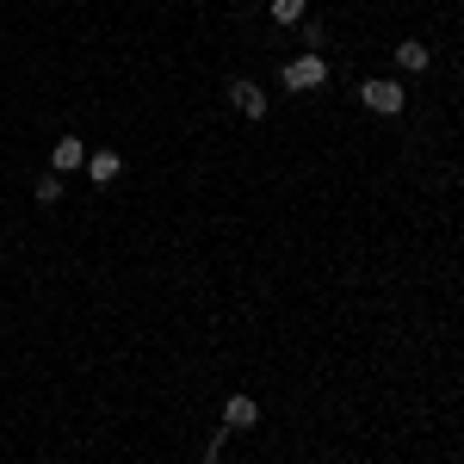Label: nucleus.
I'll return each instance as SVG.
<instances>
[{"instance_id":"nucleus-1","label":"nucleus","mask_w":464,"mask_h":464,"mask_svg":"<svg viewBox=\"0 0 464 464\" xmlns=\"http://www.w3.org/2000/svg\"><path fill=\"white\" fill-rule=\"evenodd\" d=\"M279 81H285L291 93H316V87H328V63L322 56H291L285 69H279Z\"/></svg>"},{"instance_id":"nucleus-2","label":"nucleus","mask_w":464,"mask_h":464,"mask_svg":"<svg viewBox=\"0 0 464 464\" xmlns=\"http://www.w3.org/2000/svg\"><path fill=\"white\" fill-rule=\"evenodd\" d=\"M359 100H365V106H372V111H384V118H396L409 93H402L396 81H365V87H359Z\"/></svg>"},{"instance_id":"nucleus-3","label":"nucleus","mask_w":464,"mask_h":464,"mask_svg":"<svg viewBox=\"0 0 464 464\" xmlns=\"http://www.w3.org/2000/svg\"><path fill=\"white\" fill-rule=\"evenodd\" d=\"M229 106L242 111V118H266V93L254 81H229Z\"/></svg>"},{"instance_id":"nucleus-4","label":"nucleus","mask_w":464,"mask_h":464,"mask_svg":"<svg viewBox=\"0 0 464 464\" xmlns=\"http://www.w3.org/2000/svg\"><path fill=\"white\" fill-rule=\"evenodd\" d=\"M118 174H124V155H118V149H93V155H87V179H93V186H111Z\"/></svg>"},{"instance_id":"nucleus-5","label":"nucleus","mask_w":464,"mask_h":464,"mask_svg":"<svg viewBox=\"0 0 464 464\" xmlns=\"http://www.w3.org/2000/svg\"><path fill=\"white\" fill-rule=\"evenodd\" d=\"M260 421V402L254 396H229V409H223V433H242Z\"/></svg>"},{"instance_id":"nucleus-6","label":"nucleus","mask_w":464,"mask_h":464,"mask_svg":"<svg viewBox=\"0 0 464 464\" xmlns=\"http://www.w3.org/2000/svg\"><path fill=\"white\" fill-rule=\"evenodd\" d=\"M50 168H56V174H74V168H87V149H81V137H56V155H50Z\"/></svg>"},{"instance_id":"nucleus-7","label":"nucleus","mask_w":464,"mask_h":464,"mask_svg":"<svg viewBox=\"0 0 464 464\" xmlns=\"http://www.w3.org/2000/svg\"><path fill=\"white\" fill-rule=\"evenodd\" d=\"M428 63H433V56H428L421 37H402V44H396V69H402V74H421Z\"/></svg>"},{"instance_id":"nucleus-8","label":"nucleus","mask_w":464,"mask_h":464,"mask_svg":"<svg viewBox=\"0 0 464 464\" xmlns=\"http://www.w3.org/2000/svg\"><path fill=\"white\" fill-rule=\"evenodd\" d=\"M32 198H37V205H56V198H63V174L50 168V174H44V179L32 186Z\"/></svg>"},{"instance_id":"nucleus-9","label":"nucleus","mask_w":464,"mask_h":464,"mask_svg":"<svg viewBox=\"0 0 464 464\" xmlns=\"http://www.w3.org/2000/svg\"><path fill=\"white\" fill-rule=\"evenodd\" d=\"M304 13H310V0H273V19H279V25H297Z\"/></svg>"},{"instance_id":"nucleus-10","label":"nucleus","mask_w":464,"mask_h":464,"mask_svg":"<svg viewBox=\"0 0 464 464\" xmlns=\"http://www.w3.org/2000/svg\"><path fill=\"white\" fill-rule=\"evenodd\" d=\"M304 44H310V56H316L322 44H328V25H322V19H304Z\"/></svg>"}]
</instances>
